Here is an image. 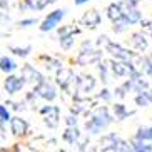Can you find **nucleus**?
Instances as JSON below:
<instances>
[{
    "mask_svg": "<svg viewBox=\"0 0 152 152\" xmlns=\"http://www.w3.org/2000/svg\"><path fill=\"white\" fill-rule=\"evenodd\" d=\"M65 14H67L65 9H57V10H54V12H50V14L42 20L40 30L42 32H50V30H54V28H57V25L62 22V18L65 17Z\"/></svg>",
    "mask_w": 152,
    "mask_h": 152,
    "instance_id": "obj_2",
    "label": "nucleus"
},
{
    "mask_svg": "<svg viewBox=\"0 0 152 152\" xmlns=\"http://www.w3.org/2000/svg\"><path fill=\"white\" fill-rule=\"evenodd\" d=\"M50 2L49 0H25L23 5L20 4V9H30V10H42L45 9Z\"/></svg>",
    "mask_w": 152,
    "mask_h": 152,
    "instance_id": "obj_12",
    "label": "nucleus"
},
{
    "mask_svg": "<svg viewBox=\"0 0 152 152\" xmlns=\"http://www.w3.org/2000/svg\"><path fill=\"white\" fill-rule=\"evenodd\" d=\"M77 139H79V130H77L74 125H70V127L64 132V140H67L69 144H75Z\"/></svg>",
    "mask_w": 152,
    "mask_h": 152,
    "instance_id": "obj_14",
    "label": "nucleus"
},
{
    "mask_svg": "<svg viewBox=\"0 0 152 152\" xmlns=\"http://www.w3.org/2000/svg\"><path fill=\"white\" fill-rule=\"evenodd\" d=\"M109 52H110L112 55L115 58H122V60H129L130 58V54H129V50H125L122 49L121 45H117V44H109Z\"/></svg>",
    "mask_w": 152,
    "mask_h": 152,
    "instance_id": "obj_11",
    "label": "nucleus"
},
{
    "mask_svg": "<svg viewBox=\"0 0 152 152\" xmlns=\"http://www.w3.org/2000/svg\"><path fill=\"white\" fill-rule=\"evenodd\" d=\"M40 114L44 115V121L49 127L54 129V127L58 125V114H60V110H58L57 105H45V107L40 109Z\"/></svg>",
    "mask_w": 152,
    "mask_h": 152,
    "instance_id": "obj_4",
    "label": "nucleus"
},
{
    "mask_svg": "<svg viewBox=\"0 0 152 152\" xmlns=\"http://www.w3.org/2000/svg\"><path fill=\"white\" fill-rule=\"evenodd\" d=\"M135 102H137V105H140V107H147L149 104H151V97H149L147 92H140V94L135 97Z\"/></svg>",
    "mask_w": 152,
    "mask_h": 152,
    "instance_id": "obj_16",
    "label": "nucleus"
},
{
    "mask_svg": "<svg viewBox=\"0 0 152 152\" xmlns=\"http://www.w3.org/2000/svg\"><path fill=\"white\" fill-rule=\"evenodd\" d=\"M10 132L15 137H23L28 132V122L22 117H10Z\"/></svg>",
    "mask_w": 152,
    "mask_h": 152,
    "instance_id": "obj_6",
    "label": "nucleus"
},
{
    "mask_svg": "<svg viewBox=\"0 0 152 152\" xmlns=\"http://www.w3.org/2000/svg\"><path fill=\"white\" fill-rule=\"evenodd\" d=\"M112 70H114V74L115 75H127V74H130V67L127 65V64H122V62H117L114 64V67H112Z\"/></svg>",
    "mask_w": 152,
    "mask_h": 152,
    "instance_id": "obj_15",
    "label": "nucleus"
},
{
    "mask_svg": "<svg viewBox=\"0 0 152 152\" xmlns=\"http://www.w3.org/2000/svg\"><path fill=\"white\" fill-rule=\"evenodd\" d=\"M23 85H25V80H23L22 77L9 74L7 79H5V82H4V89L7 94H17V92H20L23 89Z\"/></svg>",
    "mask_w": 152,
    "mask_h": 152,
    "instance_id": "obj_5",
    "label": "nucleus"
},
{
    "mask_svg": "<svg viewBox=\"0 0 152 152\" xmlns=\"http://www.w3.org/2000/svg\"><path fill=\"white\" fill-rule=\"evenodd\" d=\"M110 122H112V117L109 115V110L105 107H100L92 114V117H90L89 121L85 122V129L89 130L90 134H99Z\"/></svg>",
    "mask_w": 152,
    "mask_h": 152,
    "instance_id": "obj_1",
    "label": "nucleus"
},
{
    "mask_svg": "<svg viewBox=\"0 0 152 152\" xmlns=\"http://www.w3.org/2000/svg\"><path fill=\"white\" fill-rule=\"evenodd\" d=\"M37 18H22L20 20V27H30V25H35Z\"/></svg>",
    "mask_w": 152,
    "mask_h": 152,
    "instance_id": "obj_21",
    "label": "nucleus"
},
{
    "mask_svg": "<svg viewBox=\"0 0 152 152\" xmlns=\"http://www.w3.org/2000/svg\"><path fill=\"white\" fill-rule=\"evenodd\" d=\"M32 50V47L30 45H27V47H12V52H14L15 55H20V57H27L28 55V52Z\"/></svg>",
    "mask_w": 152,
    "mask_h": 152,
    "instance_id": "obj_18",
    "label": "nucleus"
},
{
    "mask_svg": "<svg viewBox=\"0 0 152 152\" xmlns=\"http://www.w3.org/2000/svg\"><path fill=\"white\" fill-rule=\"evenodd\" d=\"M10 110L7 107H5L4 104H0V121L2 122H9L10 121Z\"/></svg>",
    "mask_w": 152,
    "mask_h": 152,
    "instance_id": "obj_19",
    "label": "nucleus"
},
{
    "mask_svg": "<svg viewBox=\"0 0 152 152\" xmlns=\"http://www.w3.org/2000/svg\"><path fill=\"white\" fill-rule=\"evenodd\" d=\"M74 79V74L69 69H58L57 70V84L62 89H67V85L70 84V80Z\"/></svg>",
    "mask_w": 152,
    "mask_h": 152,
    "instance_id": "obj_8",
    "label": "nucleus"
},
{
    "mask_svg": "<svg viewBox=\"0 0 152 152\" xmlns=\"http://www.w3.org/2000/svg\"><path fill=\"white\" fill-rule=\"evenodd\" d=\"M72 44H74V35H64V37H60V45H62V49L69 50L72 47Z\"/></svg>",
    "mask_w": 152,
    "mask_h": 152,
    "instance_id": "obj_17",
    "label": "nucleus"
},
{
    "mask_svg": "<svg viewBox=\"0 0 152 152\" xmlns=\"http://www.w3.org/2000/svg\"><path fill=\"white\" fill-rule=\"evenodd\" d=\"M65 122H67V125L70 127V125H75V124H77V119H75L74 115H69V117H67V121H65Z\"/></svg>",
    "mask_w": 152,
    "mask_h": 152,
    "instance_id": "obj_23",
    "label": "nucleus"
},
{
    "mask_svg": "<svg viewBox=\"0 0 152 152\" xmlns=\"http://www.w3.org/2000/svg\"><path fill=\"white\" fill-rule=\"evenodd\" d=\"M34 94H37L39 97L45 99V100H54L55 97H57V89H55L54 84H50V82H47L44 79L42 82H39L35 87V90H34Z\"/></svg>",
    "mask_w": 152,
    "mask_h": 152,
    "instance_id": "obj_3",
    "label": "nucleus"
},
{
    "mask_svg": "<svg viewBox=\"0 0 152 152\" xmlns=\"http://www.w3.org/2000/svg\"><path fill=\"white\" fill-rule=\"evenodd\" d=\"M144 64H145V65H144V70H145L149 75L152 77V58H147V60H145Z\"/></svg>",
    "mask_w": 152,
    "mask_h": 152,
    "instance_id": "obj_22",
    "label": "nucleus"
},
{
    "mask_svg": "<svg viewBox=\"0 0 152 152\" xmlns=\"http://www.w3.org/2000/svg\"><path fill=\"white\" fill-rule=\"evenodd\" d=\"M17 62H15L12 57H0V70L5 72V74H14L15 70H17Z\"/></svg>",
    "mask_w": 152,
    "mask_h": 152,
    "instance_id": "obj_10",
    "label": "nucleus"
},
{
    "mask_svg": "<svg viewBox=\"0 0 152 152\" xmlns=\"http://www.w3.org/2000/svg\"><path fill=\"white\" fill-rule=\"evenodd\" d=\"M114 112H115L117 119H124V117L127 115V110H125V107L122 104H115V105H114Z\"/></svg>",
    "mask_w": 152,
    "mask_h": 152,
    "instance_id": "obj_20",
    "label": "nucleus"
},
{
    "mask_svg": "<svg viewBox=\"0 0 152 152\" xmlns=\"http://www.w3.org/2000/svg\"><path fill=\"white\" fill-rule=\"evenodd\" d=\"M25 82H32V84H39V82L44 80V75H42L39 70L32 67V65H23L22 67V75H20Z\"/></svg>",
    "mask_w": 152,
    "mask_h": 152,
    "instance_id": "obj_7",
    "label": "nucleus"
},
{
    "mask_svg": "<svg viewBox=\"0 0 152 152\" xmlns=\"http://www.w3.org/2000/svg\"><path fill=\"white\" fill-rule=\"evenodd\" d=\"M107 17L110 18L114 23L119 22V20L124 17V9H122V5L121 4H110L107 7Z\"/></svg>",
    "mask_w": 152,
    "mask_h": 152,
    "instance_id": "obj_9",
    "label": "nucleus"
},
{
    "mask_svg": "<svg viewBox=\"0 0 152 152\" xmlns=\"http://www.w3.org/2000/svg\"><path fill=\"white\" fill-rule=\"evenodd\" d=\"M100 97H104L105 100H109V99H110V95H109V90L104 89V90H102V94H100Z\"/></svg>",
    "mask_w": 152,
    "mask_h": 152,
    "instance_id": "obj_24",
    "label": "nucleus"
},
{
    "mask_svg": "<svg viewBox=\"0 0 152 152\" xmlns=\"http://www.w3.org/2000/svg\"><path fill=\"white\" fill-rule=\"evenodd\" d=\"M82 22H84L87 27L94 28V27H97L99 22H100V15H99L95 10H90V12H87V14L82 17Z\"/></svg>",
    "mask_w": 152,
    "mask_h": 152,
    "instance_id": "obj_13",
    "label": "nucleus"
},
{
    "mask_svg": "<svg viewBox=\"0 0 152 152\" xmlns=\"http://www.w3.org/2000/svg\"><path fill=\"white\" fill-rule=\"evenodd\" d=\"M87 2H90V0H75V5H84Z\"/></svg>",
    "mask_w": 152,
    "mask_h": 152,
    "instance_id": "obj_25",
    "label": "nucleus"
}]
</instances>
